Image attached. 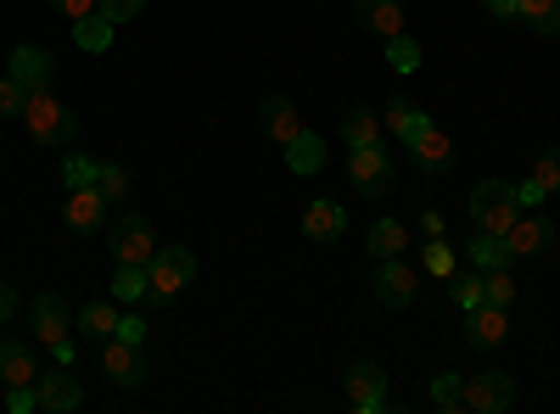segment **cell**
<instances>
[{"mask_svg": "<svg viewBox=\"0 0 560 414\" xmlns=\"http://www.w3.org/2000/svg\"><path fill=\"white\" fill-rule=\"evenodd\" d=\"M348 403L359 414H382L387 409V370H382V364H370V358L348 364Z\"/></svg>", "mask_w": 560, "mask_h": 414, "instance_id": "cell-8", "label": "cell"}, {"mask_svg": "<svg viewBox=\"0 0 560 414\" xmlns=\"http://www.w3.org/2000/svg\"><path fill=\"white\" fill-rule=\"evenodd\" d=\"M516 23H527L538 34H560V0H522Z\"/></svg>", "mask_w": 560, "mask_h": 414, "instance_id": "cell-29", "label": "cell"}, {"mask_svg": "<svg viewBox=\"0 0 560 414\" xmlns=\"http://www.w3.org/2000/svg\"><path fill=\"white\" fill-rule=\"evenodd\" d=\"M280 152H287V168H292V174H303V179L325 168V141H319L314 129H298V134H292V141L280 146Z\"/></svg>", "mask_w": 560, "mask_h": 414, "instance_id": "cell-23", "label": "cell"}, {"mask_svg": "<svg viewBox=\"0 0 560 414\" xmlns=\"http://www.w3.org/2000/svg\"><path fill=\"white\" fill-rule=\"evenodd\" d=\"M482 7L499 17V23H516V12H522V0H482Z\"/></svg>", "mask_w": 560, "mask_h": 414, "instance_id": "cell-44", "label": "cell"}, {"mask_svg": "<svg viewBox=\"0 0 560 414\" xmlns=\"http://www.w3.org/2000/svg\"><path fill=\"white\" fill-rule=\"evenodd\" d=\"M118 342H135V347H147V319L140 314H118V331H113Z\"/></svg>", "mask_w": 560, "mask_h": 414, "instance_id": "cell-39", "label": "cell"}, {"mask_svg": "<svg viewBox=\"0 0 560 414\" xmlns=\"http://www.w3.org/2000/svg\"><path fill=\"white\" fill-rule=\"evenodd\" d=\"M51 353H57V364H73V336H62V342H51Z\"/></svg>", "mask_w": 560, "mask_h": 414, "instance_id": "cell-46", "label": "cell"}, {"mask_svg": "<svg viewBox=\"0 0 560 414\" xmlns=\"http://www.w3.org/2000/svg\"><path fill=\"white\" fill-rule=\"evenodd\" d=\"M342 229H348V208L342 202H331V197H314L308 208H303V236L308 241H337L342 236Z\"/></svg>", "mask_w": 560, "mask_h": 414, "instance_id": "cell-14", "label": "cell"}, {"mask_svg": "<svg viewBox=\"0 0 560 414\" xmlns=\"http://www.w3.org/2000/svg\"><path fill=\"white\" fill-rule=\"evenodd\" d=\"M113 34H118V23H107L102 12H90V17L73 23V45H79V51H90V57H102L107 45H113Z\"/></svg>", "mask_w": 560, "mask_h": 414, "instance_id": "cell-26", "label": "cell"}, {"mask_svg": "<svg viewBox=\"0 0 560 414\" xmlns=\"http://www.w3.org/2000/svg\"><path fill=\"white\" fill-rule=\"evenodd\" d=\"M34 392H39V409H51V414H73L84 403V387H79V376L68 370V364H57L51 376H39Z\"/></svg>", "mask_w": 560, "mask_h": 414, "instance_id": "cell-12", "label": "cell"}, {"mask_svg": "<svg viewBox=\"0 0 560 414\" xmlns=\"http://www.w3.org/2000/svg\"><path fill=\"white\" fill-rule=\"evenodd\" d=\"M510 191H516V208H522V213H527V208H538V202L549 197V191L538 186V179H522V186H510Z\"/></svg>", "mask_w": 560, "mask_h": 414, "instance_id": "cell-42", "label": "cell"}, {"mask_svg": "<svg viewBox=\"0 0 560 414\" xmlns=\"http://www.w3.org/2000/svg\"><path fill=\"white\" fill-rule=\"evenodd\" d=\"M113 303H147V263H118Z\"/></svg>", "mask_w": 560, "mask_h": 414, "instance_id": "cell-27", "label": "cell"}, {"mask_svg": "<svg viewBox=\"0 0 560 414\" xmlns=\"http://www.w3.org/2000/svg\"><path fill=\"white\" fill-rule=\"evenodd\" d=\"M370 292H376V303L382 308H415V269L404 263V258H382L376 263V274H370Z\"/></svg>", "mask_w": 560, "mask_h": 414, "instance_id": "cell-7", "label": "cell"}, {"mask_svg": "<svg viewBox=\"0 0 560 414\" xmlns=\"http://www.w3.org/2000/svg\"><path fill=\"white\" fill-rule=\"evenodd\" d=\"M191 281H197V252L191 247H158L147 263V303L168 308Z\"/></svg>", "mask_w": 560, "mask_h": 414, "instance_id": "cell-2", "label": "cell"}, {"mask_svg": "<svg viewBox=\"0 0 560 414\" xmlns=\"http://www.w3.org/2000/svg\"><path fill=\"white\" fill-rule=\"evenodd\" d=\"M96 12L107 23H135L140 12H147V0H96Z\"/></svg>", "mask_w": 560, "mask_h": 414, "instance_id": "cell-38", "label": "cell"}, {"mask_svg": "<svg viewBox=\"0 0 560 414\" xmlns=\"http://www.w3.org/2000/svg\"><path fill=\"white\" fill-rule=\"evenodd\" d=\"M12 62V79L23 90H51V73H57V57L45 51V45H18V51L7 57Z\"/></svg>", "mask_w": 560, "mask_h": 414, "instance_id": "cell-13", "label": "cell"}, {"mask_svg": "<svg viewBox=\"0 0 560 414\" xmlns=\"http://www.w3.org/2000/svg\"><path fill=\"white\" fill-rule=\"evenodd\" d=\"M465 208H471V224H477V229H488V236H504V229L522 218L516 191H510L504 179H482V186L471 191V202H465Z\"/></svg>", "mask_w": 560, "mask_h": 414, "instance_id": "cell-3", "label": "cell"}, {"mask_svg": "<svg viewBox=\"0 0 560 414\" xmlns=\"http://www.w3.org/2000/svg\"><path fill=\"white\" fill-rule=\"evenodd\" d=\"M107 247H113V258H118V263H152V252H158V236H152L147 213H124V218L113 224Z\"/></svg>", "mask_w": 560, "mask_h": 414, "instance_id": "cell-5", "label": "cell"}, {"mask_svg": "<svg viewBox=\"0 0 560 414\" xmlns=\"http://www.w3.org/2000/svg\"><path fill=\"white\" fill-rule=\"evenodd\" d=\"M387 62H393L398 73H415V68H420V39H415V34H393V39H387Z\"/></svg>", "mask_w": 560, "mask_h": 414, "instance_id": "cell-32", "label": "cell"}, {"mask_svg": "<svg viewBox=\"0 0 560 414\" xmlns=\"http://www.w3.org/2000/svg\"><path fill=\"white\" fill-rule=\"evenodd\" d=\"M465 336H471V347H504V336H510V308H499V303L471 308V314H465Z\"/></svg>", "mask_w": 560, "mask_h": 414, "instance_id": "cell-16", "label": "cell"}, {"mask_svg": "<svg viewBox=\"0 0 560 414\" xmlns=\"http://www.w3.org/2000/svg\"><path fill=\"white\" fill-rule=\"evenodd\" d=\"M382 123H387V129L398 134V141H404V152H409V146H415V141H420V134H427V129H432V118L420 113V107H415L409 96H393V102H387V113H382Z\"/></svg>", "mask_w": 560, "mask_h": 414, "instance_id": "cell-19", "label": "cell"}, {"mask_svg": "<svg viewBox=\"0 0 560 414\" xmlns=\"http://www.w3.org/2000/svg\"><path fill=\"white\" fill-rule=\"evenodd\" d=\"M348 174H353L359 197H393V186H398L393 152H382V141L376 146H353L348 152Z\"/></svg>", "mask_w": 560, "mask_h": 414, "instance_id": "cell-4", "label": "cell"}, {"mask_svg": "<svg viewBox=\"0 0 560 414\" xmlns=\"http://www.w3.org/2000/svg\"><path fill=\"white\" fill-rule=\"evenodd\" d=\"M73 331L79 336H90V342H107L113 331H118V303H107V297H96V303H84L79 314H73Z\"/></svg>", "mask_w": 560, "mask_h": 414, "instance_id": "cell-21", "label": "cell"}, {"mask_svg": "<svg viewBox=\"0 0 560 414\" xmlns=\"http://www.w3.org/2000/svg\"><path fill=\"white\" fill-rule=\"evenodd\" d=\"M533 179L555 197L560 191V146H549V152H538V163H533Z\"/></svg>", "mask_w": 560, "mask_h": 414, "instance_id": "cell-35", "label": "cell"}, {"mask_svg": "<svg viewBox=\"0 0 560 414\" xmlns=\"http://www.w3.org/2000/svg\"><path fill=\"white\" fill-rule=\"evenodd\" d=\"M258 129L269 134L275 146H287L292 134L303 129V118H298V107H292L287 96H264V102H258Z\"/></svg>", "mask_w": 560, "mask_h": 414, "instance_id": "cell-17", "label": "cell"}, {"mask_svg": "<svg viewBox=\"0 0 560 414\" xmlns=\"http://www.w3.org/2000/svg\"><path fill=\"white\" fill-rule=\"evenodd\" d=\"M510 403H516V381H510L504 370L465 376V409H471V414H504Z\"/></svg>", "mask_w": 560, "mask_h": 414, "instance_id": "cell-6", "label": "cell"}, {"mask_svg": "<svg viewBox=\"0 0 560 414\" xmlns=\"http://www.w3.org/2000/svg\"><path fill=\"white\" fill-rule=\"evenodd\" d=\"M549 241H555V224H549V218H538V213H522L516 224L504 229V247H510V258H538Z\"/></svg>", "mask_w": 560, "mask_h": 414, "instance_id": "cell-15", "label": "cell"}, {"mask_svg": "<svg viewBox=\"0 0 560 414\" xmlns=\"http://www.w3.org/2000/svg\"><path fill=\"white\" fill-rule=\"evenodd\" d=\"M23 129L34 134L39 146H51V152H62L73 134H79V118L51 96V90H28V102H23Z\"/></svg>", "mask_w": 560, "mask_h": 414, "instance_id": "cell-1", "label": "cell"}, {"mask_svg": "<svg viewBox=\"0 0 560 414\" xmlns=\"http://www.w3.org/2000/svg\"><path fill=\"white\" fill-rule=\"evenodd\" d=\"M409 152H415V168H420V174H448V168H454V141H448V134H443L438 123H432L427 134H420V141H415Z\"/></svg>", "mask_w": 560, "mask_h": 414, "instance_id": "cell-20", "label": "cell"}, {"mask_svg": "<svg viewBox=\"0 0 560 414\" xmlns=\"http://www.w3.org/2000/svg\"><path fill=\"white\" fill-rule=\"evenodd\" d=\"M28 326H34V336L51 347V342H62V336H73V308L57 297V292H39L34 303H28Z\"/></svg>", "mask_w": 560, "mask_h": 414, "instance_id": "cell-9", "label": "cell"}, {"mask_svg": "<svg viewBox=\"0 0 560 414\" xmlns=\"http://www.w3.org/2000/svg\"><path fill=\"white\" fill-rule=\"evenodd\" d=\"M382 134H387V123L370 113V107H348V113H342V141H348V152H353V146H376Z\"/></svg>", "mask_w": 560, "mask_h": 414, "instance_id": "cell-24", "label": "cell"}, {"mask_svg": "<svg viewBox=\"0 0 560 414\" xmlns=\"http://www.w3.org/2000/svg\"><path fill=\"white\" fill-rule=\"evenodd\" d=\"M364 241H370V258H376V263H382V258H404V247H409V229H404L398 218H376Z\"/></svg>", "mask_w": 560, "mask_h": 414, "instance_id": "cell-25", "label": "cell"}, {"mask_svg": "<svg viewBox=\"0 0 560 414\" xmlns=\"http://www.w3.org/2000/svg\"><path fill=\"white\" fill-rule=\"evenodd\" d=\"M465 252H471V263H477V269H499V263H510L504 236H488V229H477V241H465Z\"/></svg>", "mask_w": 560, "mask_h": 414, "instance_id": "cell-30", "label": "cell"}, {"mask_svg": "<svg viewBox=\"0 0 560 414\" xmlns=\"http://www.w3.org/2000/svg\"><path fill=\"white\" fill-rule=\"evenodd\" d=\"M448 297H454V308H459V314H471V308H482V303H488V286H482V269H477V274H459V281L448 286Z\"/></svg>", "mask_w": 560, "mask_h": 414, "instance_id": "cell-31", "label": "cell"}, {"mask_svg": "<svg viewBox=\"0 0 560 414\" xmlns=\"http://www.w3.org/2000/svg\"><path fill=\"white\" fill-rule=\"evenodd\" d=\"M96 191H102L107 202H118V197H129V174H124L118 163H96Z\"/></svg>", "mask_w": 560, "mask_h": 414, "instance_id": "cell-34", "label": "cell"}, {"mask_svg": "<svg viewBox=\"0 0 560 414\" xmlns=\"http://www.w3.org/2000/svg\"><path fill=\"white\" fill-rule=\"evenodd\" d=\"M482 286H488V303L510 308V297H516V281H510V263H499V269H482Z\"/></svg>", "mask_w": 560, "mask_h": 414, "instance_id": "cell-33", "label": "cell"}, {"mask_svg": "<svg viewBox=\"0 0 560 414\" xmlns=\"http://www.w3.org/2000/svg\"><path fill=\"white\" fill-rule=\"evenodd\" d=\"M12 314H18V286L0 281V326H12Z\"/></svg>", "mask_w": 560, "mask_h": 414, "instance_id": "cell-45", "label": "cell"}, {"mask_svg": "<svg viewBox=\"0 0 560 414\" xmlns=\"http://www.w3.org/2000/svg\"><path fill=\"white\" fill-rule=\"evenodd\" d=\"M102 370H107L118 387H140V381H147V353H140L135 342L107 336V342H102Z\"/></svg>", "mask_w": 560, "mask_h": 414, "instance_id": "cell-11", "label": "cell"}, {"mask_svg": "<svg viewBox=\"0 0 560 414\" xmlns=\"http://www.w3.org/2000/svg\"><path fill=\"white\" fill-rule=\"evenodd\" d=\"M51 7H57L62 17H73V23H79V17H90V12H96V0H51Z\"/></svg>", "mask_w": 560, "mask_h": 414, "instance_id": "cell-43", "label": "cell"}, {"mask_svg": "<svg viewBox=\"0 0 560 414\" xmlns=\"http://www.w3.org/2000/svg\"><path fill=\"white\" fill-rule=\"evenodd\" d=\"M353 17H359V28H370L376 39L404 34V7H398V0H353Z\"/></svg>", "mask_w": 560, "mask_h": 414, "instance_id": "cell-18", "label": "cell"}, {"mask_svg": "<svg viewBox=\"0 0 560 414\" xmlns=\"http://www.w3.org/2000/svg\"><path fill=\"white\" fill-rule=\"evenodd\" d=\"M427 274H454V247L448 241H432L427 247Z\"/></svg>", "mask_w": 560, "mask_h": 414, "instance_id": "cell-40", "label": "cell"}, {"mask_svg": "<svg viewBox=\"0 0 560 414\" xmlns=\"http://www.w3.org/2000/svg\"><path fill=\"white\" fill-rule=\"evenodd\" d=\"M107 197L96 191V186H79V191H68V202H62V224L73 229V236H96L102 229V218H107Z\"/></svg>", "mask_w": 560, "mask_h": 414, "instance_id": "cell-10", "label": "cell"}, {"mask_svg": "<svg viewBox=\"0 0 560 414\" xmlns=\"http://www.w3.org/2000/svg\"><path fill=\"white\" fill-rule=\"evenodd\" d=\"M0 381L7 387H34L39 381V364L28 342H0Z\"/></svg>", "mask_w": 560, "mask_h": 414, "instance_id": "cell-22", "label": "cell"}, {"mask_svg": "<svg viewBox=\"0 0 560 414\" xmlns=\"http://www.w3.org/2000/svg\"><path fill=\"white\" fill-rule=\"evenodd\" d=\"M62 186H68V191L96 186V163H90V157H62Z\"/></svg>", "mask_w": 560, "mask_h": 414, "instance_id": "cell-37", "label": "cell"}, {"mask_svg": "<svg viewBox=\"0 0 560 414\" xmlns=\"http://www.w3.org/2000/svg\"><path fill=\"white\" fill-rule=\"evenodd\" d=\"M7 409L12 414H34L39 409V392L34 387H7Z\"/></svg>", "mask_w": 560, "mask_h": 414, "instance_id": "cell-41", "label": "cell"}, {"mask_svg": "<svg viewBox=\"0 0 560 414\" xmlns=\"http://www.w3.org/2000/svg\"><path fill=\"white\" fill-rule=\"evenodd\" d=\"M432 409H443V414H459L465 409V376L459 370L432 376Z\"/></svg>", "mask_w": 560, "mask_h": 414, "instance_id": "cell-28", "label": "cell"}, {"mask_svg": "<svg viewBox=\"0 0 560 414\" xmlns=\"http://www.w3.org/2000/svg\"><path fill=\"white\" fill-rule=\"evenodd\" d=\"M23 102H28V90L12 73H0V118H23Z\"/></svg>", "mask_w": 560, "mask_h": 414, "instance_id": "cell-36", "label": "cell"}]
</instances>
